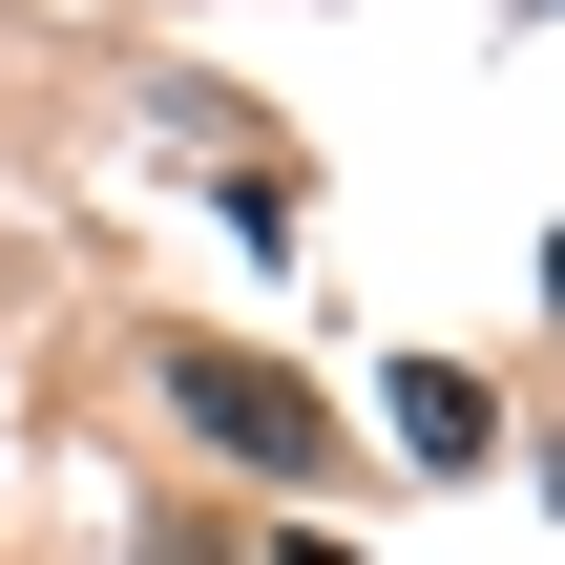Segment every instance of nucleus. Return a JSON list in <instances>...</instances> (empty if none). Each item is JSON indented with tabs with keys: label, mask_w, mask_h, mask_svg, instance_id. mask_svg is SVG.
<instances>
[{
	"label": "nucleus",
	"mask_w": 565,
	"mask_h": 565,
	"mask_svg": "<svg viewBox=\"0 0 565 565\" xmlns=\"http://www.w3.org/2000/svg\"><path fill=\"white\" fill-rule=\"evenodd\" d=\"M168 419H189L210 461H252V482H335V398L273 377V356H210V335H189V356H168Z\"/></svg>",
	"instance_id": "1"
},
{
	"label": "nucleus",
	"mask_w": 565,
	"mask_h": 565,
	"mask_svg": "<svg viewBox=\"0 0 565 565\" xmlns=\"http://www.w3.org/2000/svg\"><path fill=\"white\" fill-rule=\"evenodd\" d=\"M398 440H419V461H482L503 419H482V377H440V356H398Z\"/></svg>",
	"instance_id": "2"
},
{
	"label": "nucleus",
	"mask_w": 565,
	"mask_h": 565,
	"mask_svg": "<svg viewBox=\"0 0 565 565\" xmlns=\"http://www.w3.org/2000/svg\"><path fill=\"white\" fill-rule=\"evenodd\" d=\"M273 565H356V545H273Z\"/></svg>",
	"instance_id": "3"
},
{
	"label": "nucleus",
	"mask_w": 565,
	"mask_h": 565,
	"mask_svg": "<svg viewBox=\"0 0 565 565\" xmlns=\"http://www.w3.org/2000/svg\"><path fill=\"white\" fill-rule=\"evenodd\" d=\"M545 294H565V231H545Z\"/></svg>",
	"instance_id": "4"
}]
</instances>
